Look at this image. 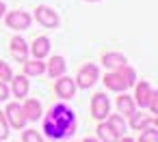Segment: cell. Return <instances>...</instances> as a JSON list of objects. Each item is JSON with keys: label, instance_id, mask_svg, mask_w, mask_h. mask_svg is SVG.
<instances>
[{"label": "cell", "instance_id": "2e32d148", "mask_svg": "<svg viewBox=\"0 0 158 142\" xmlns=\"http://www.w3.org/2000/svg\"><path fill=\"white\" fill-rule=\"evenodd\" d=\"M117 110H119V114H123V116H132V114L136 112L134 99H132V97H128V95L117 97Z\"/></svg>", "mask_w": 158, "mask_h": 142}, {"label": "cell", "instance_id": "4dcf8cb0", "mask_svg": "<svg viewBox=\"0 0 158 142\" xmlns=\"http://www.w3.org/2000/svg\"><path fill=\"white\" fill-rule=\"evenodd\" d=\"M87 2H100V0H87Z\"/></svg>", "mask_w": 158, "mask_h": 142}, {"label": "cell", "instance_id": "e0dca14e", "mask_svg": "<svg viewBox=\"0 0 158 142\" xmlns=\"http://www.w3.org/2000/svg\"><path fill=\"white\" fill-rule=\"evenodd\" d=\"M102 63L108 67V69H119L121 65H126L128 60H126V56L123 54H117V52H106L104 56H102Z\"/></svg>", "mask_w": 158, "mask_h": 142}, {"label": "cell", "instance_id": "ba28073f", "mask_svg": "<svg viewBox=\"0 0 158 142\" xmlns=\"http://www.w3.org/2000/svg\"><path fill=\"white\" fill-rule=\"evenodd\" d=\"M28 52L33 54V58L44 60V58L50 54V39H48V37H37V39L33 41V45L28 48Z\"/></svg>", "mask_w": 158, "mask_h": 142}, {"label": "cell", "instance_id": "6da1fadb", "mask_svg": "<svg viewBox=\"0 0 158 142\" xmlns=\"http://www.w3.org/2000/svg\"><path fill=\"white\" fill-rule=\"evenodd\" d=\"M76 129V114L65 103H56L44 116V133L52 140H63Z\"/></svg>", "mask_w": 158, "mask_h": 142}, {"label": "cell", "instance_id": "44dd1931", "mask_svg": "<svg viewBox=\"0 0 158 142\" xmlns=\"http://www.w3.org/2000/svg\"><path fill=\"white\" fill-rule=\"evenodd\" d=\"M139 142H158V131L154 129V125L141 129V136H139Z\"/></svg>", "mask_w": 158, "mask_h": 142}, {"label": "cell", "instance_id": "8992f818", "mask_svg": "<svg viewBox=\"0 0 158 142\" xmlns=\"http://www.w3.org/2000/svg\"><path fill=\"white\" fill-rule=\"evenodd\" d=\"M31 22H33V17L26 11H11V13H7V26L13 28V30H28Z\"/></svg>", "mask_w": 158, "mask_h": 142}, {"label": "cell", "instance_id": "52a82bcc", "mask_svg": "<svg viewBox=\"0 0 158 142\" xmlns=\"http://www.w3.org/2000/svg\"><path fill=\"white\" fill-rule=\"evenodd\" d=\"M54 90H56V95L65 101V99H72L74 97V93H76V82L72 80V78H67V75H61L59 80H56V84H54Z\"/></svg>", "mask_w": 158, "mask_h": 142}, {"label": "cell", "instance_id": "5b68a950", "mask_svg": "<svg viewBox=\"0 0 158 142\" xmlns=\"http://www.w3.org/2000/svg\"><path fill=\"white\" fill-rule=\"evenodd\" d=\"M35 17H37V22H39L44 28H56V26H59V15H56V11L50 9V7H46V5H41V7L35 9Z\"/></svg>", "mask_w": 158, "mask_h": 142}, {"label": "cell", "instance_id": "603a6c76", "mask_svg": "<svg viewBox=\"0 0 158 142\" xmlns=\"http://www.w3.org/2000/svg\"><path fill=\"white\" fill-rule=\"evenodd\" d=\"M22 140L24 142H44V138H41V133L37 129H26L22 133Z\"/></svg>", "mask_w": 158, "mask_h": 142}, {"label": "cell", "instance_id": "f546056e", "mask_svg": "<svg viewBox=\"0 0 158 142\" xmlns=\"http://www.w3.org/2000/svg\"><path fill=\"white\" fill-rule=\"evenodd\" d=\"M2 13H5V5L0 2V17H2Z\"/></svg>", "mask_w": 158, "mask_h": 142}, {"label": "cell", "instance_id": "7a4b0ae2", "mask_svg": "<svg viewBox=\"0 0 158 142\" xmlns=\"http://www.w3.org/2000/svg\"><path fill=\"white\" fill-rule=\"evenodd\" d=\"M98 78H100V69L95 67V65H91V63H87V65H82L80 67V71H78V75H76V86H80V88H91L95 82H98Z\"/></svg>", "mask_w": 158, "mask_h": 142}, {"label": "cell", "instance_id": "d6986e66", "mask_svg": "<svg viewBox=\"0 0 158 142\" xmlns=\"http://www.w3.org/2000/svg\"><path fill=\"white\" fill-rule=\"evenodd\" d=\"M104 84H106V88H110V90H115V93H121V90H126V88H128V86H126V82L119 78V73H106Z\"/></svg>", "mask_w": 158, "mask_h": 142}, {"label": "cell", "instance_id": "9a60e30c", "mask_svg": "<svg viewBox=\"0 0 158 142\" xmlns=\"http://www.w3.org/2000/svg\"><path fill=\"white\" fill-rule=\"evenodd\" d=\"M98 138H100V142H117L119 140V133L108 125V123H100L98 125Z\"/></svg>", "mask_w": 158, "mask_h": 142}, {"label": "cell", "instance_id": "277c9868", "mask_svg": "<svg viewBox=\"0 0 158 142\" xmlns=\"http://www.w3.org/2000/svg\"><path fill=\"white\" fill-rule=\"evenodd\" d=\"M5 118H7V123H9L11 127H15V129H22V127L28 123V121H26V114H24V110H22L20 103H9L7 110H5Z\"/></svg>", "mask_w": 158, "mask_h": 142}, {"label": "cell", "instance_id": "7402d4cb", "mask_svg": "<svg viewBox=\"0 0 158 142\" xmlns=\"http://www.w3.org/2000/svg\"><path fill=\"white\" fill-rule=\"evenodd\" d=\"M106 123H108V125H110V127H113V129H115V131H117L119 136H121V133L126 131V123H123V118H121L119 114H110Z\"/></svg>", "mask_w": 158, "mask_h": 142}, {"label": "cell", "instance_id": "484cf974", "mask_svg": "<svg viewBox=\"0 0 158 142\" xmlns=\"http://www.w3.org/2000/svg\"><path fill=\"white\" fill-rule=\"evenodd\" d=\"M7 136H9V123H7L5 114L0 112V140H5Z\"/></svg>", "mask_w": 158, "mask_h": 142}, {"label": "cell", "instance_id": "4316f807", "mask_svg": "<svg viewBox=\"0 0 158 142\" xmlns=\"http://www.w3.org/2000/svg\"><path fill=\"white\" fill-rule=\"evenodd\" d=\"M7 99H9V86L0 82V101H7Z\"/></svg>", "mask_w": 158, "mask_h": 142}, {"label": "cell", "instance_id": "ffe728a7", "mask_svg": "<svg viewBox=\"0 0 158 142\" xmlns=\"http://www.w3.org/2000/svg\"><path fill=\"white\" fill-rule=\"evenodd\" d=\"M117 73H119V78L126 82V86H134V84H136V71H134L132 67L121 65V67L117 69Z\"/></svg>", "mask_w": 158, "mask_h": 142}, {"label": "cell", "instance_id": "7c38bea8", "mask_svg": "<svg viewBox=\"0 0 158 142\" xmlns=\"http://www.w3.org/2000/svg\"><path fill=\"white\" fill-rule=\"evenodd\" d=\"M158 121L154 118V116H147V114H132L130 116V127L134 129V131H141V129H145V127H149V125H156Z\"/></svg>", "mask_w": 158, "mask_h": 142}, {"label": "cell", "instance_id": "3957f363", "mask_svg": "<svg viewBox=\"0 0 158 142\" xmlns=\"http://www.w3.org/2000/svg\"><path fill=\"white\" fill-rule=\"evenodd\" d=\"M108 112H110V101H108V97H106L104 93L93 95V99H91V114H93V118L104 121V118L108 116Z\"/></svg>", "mask_w": 158, "mask_h": 142}, {"label": "cell", "instance_id": "f1b7e54d", "mask_svg": "<svg viewBox=\"0 0 158 142\" xmlns=\"http://www.w3.org/2000/svg\"><path fill=\"white\" fill-rule=\"evenodd\" d=\"M82 142H100V140H95V138H85Z\"/></svg>", "mask_w": 158, "mask_h": 142}, {"label": "cell", "instance_id": "ac0fdd59", "mask_svg": "<svg viewBox=\"0 0 158 142\" xmlns=\"http://www.w3.org/2000/svg\"><path fill=\"white\" fill-rule=\"evenodd\" d=\"M44 71H46V63H41L39 58L24 60V75H41Z\"/></svg>", "mask_w": 158, "mask_h": 142}, {"label": "cell", "instance_id": "4fadbf2b", "mask_svg": "<svg viewBox=\"0 0 158 142\" xmlns=\"http://www.w3.org/2000/svg\"><path fill=\"white\" fill-rule=\"evenodd\" d=\"M152 86H149V82H141L139 86H136V93H134V97H136V101H134V106H141V108H147V101H149V95H152Z\"/></svg>", "mask_w": 158, "mask_h": 142}, {"label": "cell", "instance_id": "d4e9b609", "mask_svg": "<svg viewBox=\"0 0 158 142\" xmlns=\"http://www.w3.org/2000/svg\"><path fill=\"white\" fill-rule=\"evenodd\" d=\"M147 108L152 110V114H158V90H152L149 101H147Z\"/></svg>", "mask_w": 158, "mask_h": 142}, {"label": "cell", "instance_id": "8fae6325", "mask_svg": "<svg viewBox=\"0 0 158 142\" xmlns=\"http://www.w3.org/2000/svg\"><path fill=\"white\" fill-rule=\"evenodd\" d=\"M22 110H24V114H26V121H37V118H41V114H44V108H41V103H39L37 99H28V101L22 106Z\"/></svg>", "mask_w": 158, "mask_h": 142}, {"label": "cell", "instance_id": "cb8c5ba5", "mask_svg": "<svg viewBox=\"0 0 158 142\" xmlns=\"http://www.w3.org/2000/svg\"><path fill=\"white\" fill-rule=\"evenodd\" d=\"M11 78H13L11 67H9L7 63H2V60H0V82H9Z\"/></svg>", "mask_w": 158, "mask_h": 142}, {"label": "cell", "instance_id": "9c48e42d", "mask_svg": "<svg viewBox=\"0 0 158 142\" xmlns=\"http://www.w3.org/2000/svg\"><path fill=\"white\" fill-rule=\"evenodd\" d=\"M11 54H13V58L20 60V63L28 60V45H26V41H24L22 37H13V39H11Z\"/></svg>", "mask_w": 158, "mask_h": 142}, {"label": "cell", "instance_id": "5bb4252c", "mask_svg": "<svg viewBox=\"0 0 158 142\" xmlns=\"http://www.w3.org/2000/svg\"><path fill=\"white\" fill-rule=\"evenodd\" d=\"M11 80H13L11 93H13L18 99L26 97V95H28V75H18V78H11Z\"/></svg>", "mask_w": 158, "mask_h": 142}, {"label": "cell", "instance_id": "83f0119b", "mask_svg": "<svg viewBox=\"0 0 158 142\" xmlns=\"http://www.w3.org/2000/svg\"><path fill=\"white\" fill-rule=\"evenodd\" d=\"M117 142H134V140H132V138H128V136H126V138H121V140H117Z\"/></svg>", "mask_w": 158, "mask_h": 142}, {"label": "cell", "instance_id": "30bf717a", "mask_svg": "<svg viewBox=\"0 0 158 142\" xmlns=\"http://www.w3.org/2000/svg\"><path fill=\"white\" fill-rule=\"evenodd\" d=\"M65 67H67V63H65L63 56H52L50 63H48V67H46V71H48L50 78H61L65 73Z\"/></svg>", "mask_w": 158, "mask_h": 142}]
</instances>
